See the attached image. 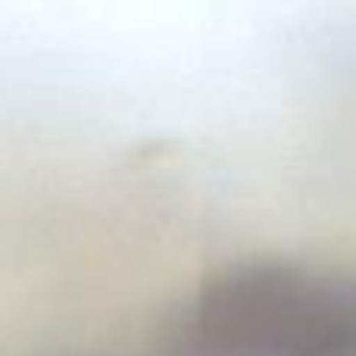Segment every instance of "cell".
I'll return each instance as SVG.
<instances>
[{"label": "cell", "mask_w": 356, "mask_h": 356, "mask_svg": "<svg viewBox=\"0 0 356 356\" xmlns=\"http://www.w3.org/2000/svg\"><path fill=\"white\" fill-rule=\"evenodd\" d=\"M169 341L175 356H356V275L241 259L197 284Z\"/></svg>", "instance_id": "6da1fadb"}]
</instances>
